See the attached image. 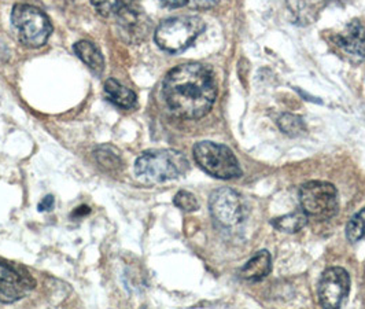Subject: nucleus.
Here are the masks:
<instances>
[{
  "label": "nucleus",
  "instance_id": "f257e3e1",
  "mask_svg": "<svg viewBox=\"0 0 365 309\" xmlns=\"http://www.w3.org/2000/svg\"><path fill=\"white\" fill-rule=\"evenodd\" d=\"M163 95L173 114L198 120L212 110L217 98L215 74L202 64H182L166 74Z\"/></svg>",
  "mask_w": 365,
  "mask_h": 309
},
{
  "label": "nucleus",
  "instance_id": "f03ea898",
  "mask_svg": "<svg viewBox=\"0 0 365 309\" xmlns=\"http://www.w3.org/2000/svg\"><path fill=\"white\" fill-rule=\"evenodd\" d=\"M190 168L184 154L176 150H150L143 153L135 164V173L148 184L169 182L182 176Z\"/></svg>",
  "mask_w": 365,
  "mask_h": 309
},
{
  "label": "nucleus",
  "instance_id": "7ed1b4c3",
  "mask_svg": "<svg viewBox=\"0 0 365 309\" xmlns=\"http://www.w3.org/2000/svg\"><path fill=\"white\" fill-rule=\"evenodd\" d=\"M205 31V22L197 16H180L163 21L155 31L157 46L170 54L187 50Z\"/></svg>",
  "mask_w": 365,
  "mask_h": 309
},
{
  "label": "nucleus",
  "instance_id": "20e7f679",
  "mask_svg": "<svg viewBox=\"0 0 365 309\" xmlns=\"http://www.w3.org/2000/svg\"><path fill=\"white\" fill-rule=\"evenodd\" d=\"M11 22L19 31L21 43L31 49L44 46L53 34L50 19L31 4H16L11 13Z\"/></svg>",
  "mask_w": 365,
  "mask_h": 309
},
{
  "label": "nucleus",
  "instance_id": "39448f33",
  "mask_svg": "<svg viewBox=\"0 0 365 309\" xmlns=\"http://www.w3.org/2000/svg\"><path fill=\"white\" fill-rule=\"evenodd\" d=\"M192 153L197 164L210 176L230 181L242 175L237 157L227 146L215 142H200L194 146Z\"/></svg>",
  "mask_w": 365,
  "mask_h": 309
},
{
  "label": "nucleus",
  "instance_id": "423d86ee",
  "mask_svg": "<svg viewBox=\"0 0 365 309\" xmlns=\"http://www.w3.org/2000/svg\"><path fill=\"white\" fill-rule=\"evenodd\" d=\"M302 211L319 220H329L338 213L339 202L336 188L327 182L305 183L299 190Z\"/></svg>",
  "mask_w": 365,
  "mask_h": 309
},
{
  "label": "nucleus",
  "instance_id": "0eeeda50",
  "mask_svg": "<svg viewBox=\"0 0 365 309\" xmlns=\"http://www.w3.org/2000/svg\"><path fill=\"white\" fill-rule=\"evenodd\" d=\"M209 209L212 218L222 227H234L242 223L246 216V205L242 196L227 187L212 193Z\"/></svg>",
  "mask_w": 365,
  "mask_h": 309
},
{
  "label": "nucleus",
  "instance_id": "6e6552de",
  "mask_svg": "<svg viewBox=\"0 0 365 309\" xmlns=\"http://www.w3.org/2000/svg\"><path fill=\"white\" fill-rule=\"evenodd\" d=\"M36 282L24 267L0 260V303L13 304L35 289Z\"/></svg>",
  "mask_w": 365,
  "mask_h": 309
},
{
  "label": "nucleus",
  "instance_id": "1a4fd4ad",
  "mask_svg": "<svg viewBox=\"0 0 365 309\" xmlns=\"http://www.w3.org/2000/svg\"><path fill=\"white\" fill-rule=\"evenodd\" d=\"M350 290V276L339 267L323 273L319 286V303L323 308H339L346 301Z\"/></svg>",
  "mask_w": 365,
  "mask_h": 309
},
{
  "label": "nucleus",
  "instance_id": "9d476101",
  "mask_svg": "<svg viewBox=\"0 0 365 309\" xmlns=\"http://www.w3.org/2000/svg\"><path fill=\"white\" fill-rule=\"evenodd\" d=\"M335 44L353 61H365V28L357 21L350 22L346 28L332 37Z\"/></svg>",
  "mask_w": 365,
  "mask_h": 309
},
{
  "label": "nucleus",
  "instance_id": "9b49d317",
  "mask_svg": "<svg viewBox=\"0 0 365 309\" xmlns=\"http://www.w3.org/2000/svg\"><path fill=\"white\" fill-rule=\"evenodd\" d=\"M118 24L124 35L129 37V41H139L146 36L148 32V19L136 6L120 11L117 14Z\"/></svg>",
  "mask_w": 365,
  "mask_h": 309
},
{
  "label": "nucleus",
  "instance_id": "f8f14e48",
  "mask_svg": "<svg viewBox=\"0 0 365 309\" xmlns=\"http://www.w3.org/2000/svg\"><path fill=\"white\" fill-rule=\"evenodd\" d=\"M272 268L271 255L267 250H261L256 255H253L240 270V276L246 280L258 282L267 278Z\"/></svg>",
  "mask_w": 365,
  "mask_h": 309
},
{
  "label": "nucleus",
  "instance_id": "ddd939ff",
  "mask_svg": "<svg viewBox=\"0 0 365 309\" xmlns=\"http://www.w3.org/2000/svg\"><path fill=\"white\" fill-rule=\"evenodd\" d=\"M105 93L110 102L121 109H133L138 103L136 93L127 88L125 86L120 84L117 80L109 78L105 83Z\"/></svg>",
  "mask_w": 365,
  "mask_h": 309
},
{
  "label": "nucleus",
  "instance_id": "4468645a",
  "mask_svg": "<svg viewBox=\"0 0 365 309\" xmlns=\"http://www.w3.org/2000/svg\"><path fill=\"white\" fill-rule=\"evenodd\" d=\"M73 49L76 55L91 69L92 72L102 73L105 68V59L93 43L88 40H80L74 44Z\"/></svg>",
  "mask_w": 365,
  "mask_h": 309
},
{
  "label": "nucleus",
  "instance_id": "2eb2a0df",
  "mask_svg": "<svg viewBox=\"0 0 365 309\" xmlns=\"http://www.w3.org/2000/svg\"><path fill=\"white\" fill-rule=\"evenodd\" d=\"M308 224V215L304 211H297L282 218H274V226L283 233H298Z\"/></svg>",
  "mask_w": 365,
  "mask_h": 309
},
{
  "label": "nucleus",
  "instance_id": "dca6fc26",
  "mask_svg": "<svg viewBox=\"0 0 365 309\" xmlns=\"http://www.w3.org/2000/svg\"><path fill=\"white\" fill-rule=\"evenodd\" d=\"M136 1L138 0H91L95 10L103 17L117 16L120 11L135 6Z\"/></svg>",
  "mask_w": 365,
  "mask_h": 309
},
{
  "label": "nucleus",
  "instance_id": "f3484780",
  "mask_svg": "<svg viewBox=\"0 0 365 309\" xmlns=\"http://www.w3.org/2000/svg\"><path fill=\"white\" fill-rule=\"evenodd\" d=\"M95 158L99 164L103 168L113 171V169H118L121 166V157L120 153L117 151V148H114L113 146L103 145L99 146L95 150Z\"/></svg>",
  "mask_w": 365,
  "mask_h": 309
},
{
  "label": "nucleus",
  "instance_id": "a211bd4d",
  "mask_svg": "<svg viewBox=\"0 0 365 309\" xmlns=\"http://www.w3.org/2000/svg\"><path fill=\"white\" fill-rule=\"evenodd\" d=\"M277 126L283 133H286L289 136H298L302 132H305V129H307L304 120L295 114H290V113L280 116L277 120Z\"/></svg>",
  "mask_w": 365,
  "mask_h": 309
},
{
  "label": "nucleus",
  "instance_id": "6ab92c4d",
  "mask_svg": "<svg viewBox=\"0 0 365 309\" xmlns=\"http://www.w3.org/2000/svg\"><path fill=\"white\" fill-rule=\"evenodd\" d=\"M346 237L350 242H357L365 238V209L350 218L346 227Z\"/></svg>",
  "mask_w": 365,
  "mask_h": 309
},
{
  "label": "nucleus",
  "instance_id": "aec40b11",
  "mask_svg": "<svg viewBox=\"0 0 365 309\" xmlns=\"http://www.w3.org/2000/svg\"><path fill=\"white\" fill-rule=\"evenodd\" d=\"M173 202L179 209H182L184 212H195L200 208V203H198V200L195 198V196L188 193V191H184V190L179 191L175 196Z\"/></svg>",
  "mask_w": 365,
  "mask_h": 309
},
{
  "label": "nucleus",
  "instance_id": "412c9836",
  "mask_svg": "<svg viewBox=\"0 0 365 309\" xmlns=\"http://www.w3.org/2000/svg\"><path fill=\"white\" fill-rule=\"evenodd\" d=\"M220 0H188V6L194 10H209L219 4Z\"/></svg>",
  "mask_w": 365,
  "mask_h": 309
},
{
  "label": "nucleus",
  "instance_id": "4be33fe9",
  "mask_svg": "<svg viewBox=\"0 0 365 309\" xmlns=\"http://www.w3.org/2000/svg\"><path fill=\"white\" fill-rule=\"evenodd\" d=\"M53 206H54V197L53 196H47L46 198H43V201L40 202L38 211L40 212H47V211H51Z\"/></svg>",
  "mask_w": 365,
  "mask_h": 309
},
{
  "label": "nucleus",
  "instance_id": "5701e85b",
  "mask_svg": "<svg viewBox=\"0 0 365 309\" xmlns=\"http://www.w3.org/2000/svg\"><path fill=\"white\" fill-rule=\"evenodd\" d=\"M163 3H164L165 6H168V7H173V9H176V7H182V6H185L187 3H188V0H161Z\"/></svg>",
  "mask_w": 365,
  "mask_h": 309
},
{
  "label": "nucleus",
  "instance_id": "b1692460",
  "mask_svg": "<svg viewBox=\"0 0 365 309\" xmlns=\"http://www.w3.org/2000/svg\"><path fill=\"white\" fill-rule=\"evenodd\" d=\"M90 213V208L88 206H81L78 209H76L73 212V216H84V215H88Z\"/></svg>",
  "mask_w": 365,
  "mask_h": 309
}]
</instances>
